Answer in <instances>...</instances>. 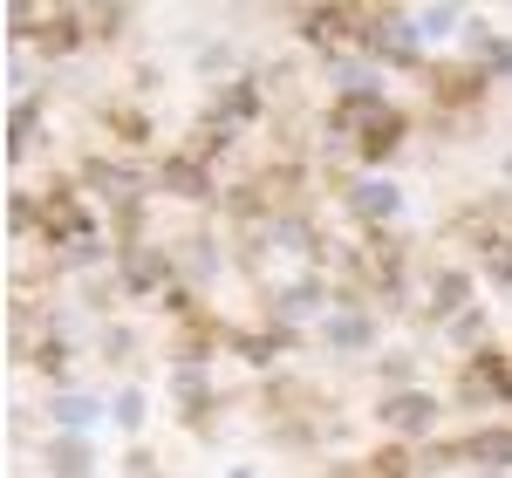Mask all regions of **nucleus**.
I'll return each instance as SVG.
<instances>
[{"label":"nucleus","mask_w":512,"mask_h":478,"mask_svg":"<svg viewBox=\"0 0 512 478\" xmlns=\"http://www.w3.org/2000/svg\"><path fill=\"white\" fill-rule=\"evenodd\" d=\"M28 137H35V103H21L7 117V151H28Z\"/></svg>","instance_id":"nucleus-15"},{"label":"nucleus","mask_w":512,"mask_h":478,"mask_svg":"<svg viewBox=\"0 0 512 478\" xmlns=\"http://www.w3.org/2000/svg\"><path fill=\"white\" fill-rule=\"evenodd\" d=\"M41 233L48 239H82L89 219H82V205L69 199V192H55V199H41Z\"/></svg>","instance_id":"nucleus-3"},{"label":"nucleus","mask_w":512,"mask_h":478,"mask_svg":"<svg viewBox=\"0 0 512 478\" xmlns=\"http://www.w3.org/2000/svg\"><path fill=\"white\" fill-rule=\"evenodd\" d=\"M369 41L383 48V55H417V21H403V14H376V28H369Z\"/></svg>","instance_id":"nucleus-6"},{"label":"nucleus","mask_w":512,"mask_h":478,"mask_svg":"<svg viewBox=\"0 0 512 478\" xmlns=\"http://www.w3.org/2000/svg\"><path fill=\"white\" fill-rule=\"evenodd\" d=\"M485 55H492V69H512V41H485Z\"/></svg>","instance_id":"nucleus-24"},{"label":"nucleus","mask_w":512,"mask_h":478,"mask_svg":"<svg viewBox=\"0 0 512 478\" xmlns=\"http://www.w3.org/2000/svg\"><path fill=\"white\" fill-rule=\"evenodd\" d=\"M335 130H349L362 158H390L396 144H403V117H396L383 96H342V110H335Z\"/></svg>","instance_id":"nucleus-1"},{"label":"nucleus","mask_w":512,"mask_h":478,"mask_svg":"<svg viewBox=\"0 0 512 478\" xmlns=\"http://www.w3.org/2000/svg\"><path fill=\"white\" fill-rule=\"evenodd\" d=\"M117 130H123V137H130V144H144V137H151V130H144V117H137V110H117Z\"/></svg>","instance_id":"nucleus-23"},{"label":"nucleus","mask_w":512,"mask_h":478,"mask_svg":"<svg viewBox=\"0 0 512 478\" xmlns=\"http://www.w3.org/2000/svg\"><path fill=\"white\" fill-rule=\"evenodd\" d=\"M403 472H410V458H403V451H376L369 465H355V472H342V478H403Z\"/></svg>","instance_id":"nucleus-12"},{"label":"nucleus","mask_w":512,"mask_h":478,"mask_svg":"<svg viewBox=\"0 0 512 478\" xmlns=\"http://www.w3.org/2000/svg\"><path fill=\"white\" fill-rule=\"evenodd\" d=\"M444 458H472V465H512V431H478V438H465L458 451H444Z\"/></svg>","instance_id":"nucleus-7"},{"label":"nucleus","mask_w":512,"mask_h":478,"mask_svg":"<svg viewBox=\"0 0 512 478\" xmlns=\"http://www.w3.org/2000/svg\"><path fill=\"white\" fill-rule=\"evenodd\" d=\"M465 274H437V315H451V308H465Z\"/></svg>","instance_id":"nucleus-16"},{"label":"nucleus","mask_w":512,"mask_h":478,"mask_svg":"<svg viewBox=\"0 0 512 478\" xmlns=\"http://www.w3.org/2000/svg\"><path fill=\"white\" fill-rule=\"evenodd\" d=\"M48 472H55V478H89V444H82V438L48 444Z\"/></svg>","instance_id":"nucleus-8"},{"label":"nucleus","mask_w":512,"mask_h":478,"mask_svg":"<svg viewBox=\"0 0 512 478\" xmlns=\"http://www.w3.org/2000/svg\"><path fill=\"white\" fill-rule=\"evenodd\" d=\"M274 308H280V321L315 315V308H321V287H315V280H294V287H280V301H274Z\"/></svg>","instance_id":"nucleus-10"},{"label":"nucleus","mask_w":512,"mask_h":478,"mask_svg":"<svg viewBox=\"0 0 512 478\" xmlns=\"http://www.w3.org/2000/svg\"><path fill=\"white\" fill-rule=\"evenodd\" d=\"M396 185H383V178H362V185H355L349 192V212L355 219H369V226H376V219H396Z\"/></svg>","instance_id":"nucleus-5"},{"label":"nucleus","mask_w":512,"mask_h":478,"mask_svg":"<svg viewBox=\"0 0 512 478\" xmlns=\"http://www.w3.org/2000/svg\"><path fill=\"white\" fill-rule=\"evenodd\" d=\"M171 390H178V403H185V410L198 417V410H205V369H198V362L185 356L178 369H171Z\"/></svg>","instance_id":"nucleus-9"},{"label":"nucleus","mask_w":512,"mask_h":478,"mask_svg":"<svg viewBox=\"0 0 512 478\" xmlns=\"http://www.w3.org/2000/svg\"><path fill=\"white\" fill-rule=\"evenodd\" d=\"M233 349H239L246 362H267V356L280 349V335H267V328H246V335H233Z\"/></svg>","instance_id":"nucleus-14"},{"label":"nucleus","mask_w":512,"mask_h":478,"mask_svg":"<svg viewBox=\"0 0 512 478\" xmlns=\"http://www.w3.org/2000/svg\"><path fill=\"white\" fill-rule=\"evenodd\" d=\"M485 267H492V280H512V239H499V246L485 253Z\"/></svg>","instance_id":"nucleus-22"},{"label":"nucleus","mask_w":512,"mask_h":478,"mask_svg":"<svg viewBox=\"0 0 512 478\" xmlns=\"http://www.w3.org/2000/svg\"><path fill=\"white\" fill-rule=\"evenodd\" d=\"M383 424H390V431H431V424H437V397H424V390H403V397L383 403Z\"/></svg>","instance_id":"nucleus-2"},{"label":"nucleus","mask_w":512,"mask_h":478,"mask_svg":"<svg viewBox=\"0 0 512 478\" xmlns=\"http://www.w3.org/2000/svg\"><path fill=\"white\" fill-rule=\"evenodd\" d=\"M506 376H512V362H506V356H478L472 369H465V403L506 397Z\"/></svg>","instance_id":"nucleus-4"},{"label":"nucleus","mask_w":512,"mask_h":478,"mask_svg":"<svg viewBox=\"0 0 512 478\" xmlns=\"http://www.w3.org/2000/svg\"><path fill=\"white\" fill-rule=\"evenodd\" d=\"M41 41H48V48H69V41H76V14H55V28H41Z\"/></svg>","instance_id":"nucleus-20"},{"label":"nucleus","mask_w":512,"mask_h":478,"mask_svg":"<svg viewBox=\"0 0 512 478\" xmlns=\"http://www.w3.org/2000/svg\"><path fill=\"white\" fill-rule=\"evenodd\" d=\"M226 478H253V472H226Z\"/></svg>","instance_id":"nucleus-25"},{"label":"nucleus","mask_w":512,"mask_h":478,"mask_svg":"<svg viewBox=\"0 0 512 478\" xmlns=\"http://www.w3.org/2000/svg\"><path fill=\"white\" fill-rule=\"evenodd\" d=\"M164 185H171L178 199H205V171H198L192 158H171V164H164Z\"/></svg>","instance_id":"nucleus-11"},{"label":"nucleus","mask_w":512,"mask_h":478,"mask_svg":"<svg viewBox=\"0 0 512 478\" xmlns=\"http://www.w3.org/2000/svg\"><path fill=\"white\" fill-rule=\"evenodd\" d=\"M110 410H117L123 431H137V417H144V397H137V390H123V403H110Z\"/></svg>","instance_id":"nucleus-21"},{"label":"nucleus","mask_w":512,"mask_h":478,"mask_svg":"<svg viewBox=\"0 0 512 478\" xmlns=\"http://www.w3.org/2000/svg\"><path fill=\"white\" fill-rule=\"evenodd\" d=\"M328 335H335V349H362V342H369V315H335Z\"/></svg>","instance_id":"nucleus-13"},{"label":"nucleus","mask_w":512,"mask_h":478,"mask_svg":"<svg viewBox=\"0 0 512 478\" xmlns=\"http://www.w3.org/2000/svg\"><path fill=\"white\" fill-rule=\"evenodd\" d=\"M506 397H512V376H506Z\"/></svg>","instance_id":"nucleus-26"},{"label":"nucleus","mask_w":512,"mask_h":478,"mask_svg":"<svg viewBox=\"0 0 512 478\" xmlns=\"http://www.w3.org/2000/svg\"><path fill=\"white\" fill-rule=\"evenodd\" d=\"M55 417H62V424H76V431H82V424L96 417V403H89V397H62V403H55Z\"/></svg>","instance_id":"nucleus-19"},{"label":"nucleus","mask_w":512,"mask_h":478,"mask_svg":"<svg viewBox=\"0 0 512 478\" xmlns=\"http://www.w3.org/2000/svg\"><path fill=\"white\" fill-rule=\"evenodd\" d=\"M458 28V7H424L417 14V35H451Z\"/></svg>","instance_id":"nucleus-17"},{"label":"nucleus","mask_w":512,"mask_h":478,"mask_svg":"<svg viewBox=\"0 0 512 478\" xmlns=\"http://www.w3.org/2000/svg\"><path fill=\"white\" fill-rule=\"evenodd\" d=\"M89 178H96V185H103L110 199H130V185H137L130 171H110V164H89Z\"/></svg>","instance_id":"nucleus-18"}]
</instances>
